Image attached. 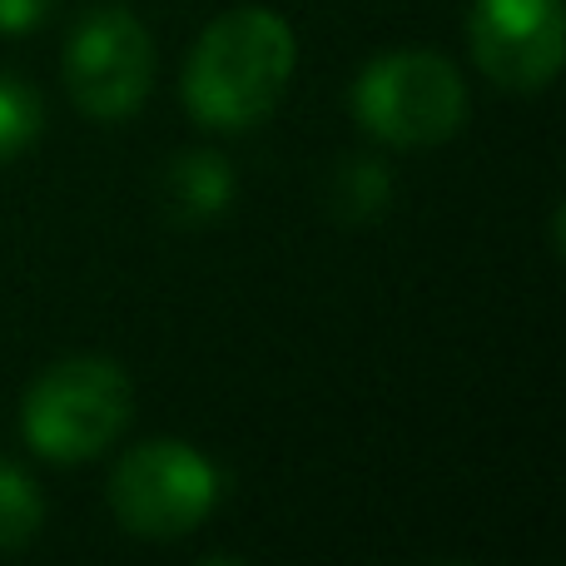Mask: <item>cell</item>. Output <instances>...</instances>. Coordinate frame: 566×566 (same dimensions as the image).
Here are the masks:
<instances>
[{"instance_id":"1","label":"cell","mask_w":566,"mask_h":566,"mask_svg":"<svg viewBox=\"0 0 566 566\" xmlns=\"http://www.w3.org/2000/svg\"><path fill=\"white\" fill-rule=\"evenodd\" d=\"M298 65L289 20L264 6L224 10L195 40L185 65V105L209 129H249L274 115Z\"/></svg>"},{"instance_id":"2","label":"cell","mask_w":566,"mask_h":566,"mask_svg":"<svg viewBox=\"0 0 566 566\" xmlns=\"http://www.w3.org/2000/svg\"><path fill=\"white\" fill-rule=\"evenodd\" d=\"M135 418V388L109 358H65L30 382L20 402L25 442L50 462H90Z\"/></svg>"},{"instance_id":"3","label":"cell","mask_w":566,"mask_h":566,"mask_svg":"<svg viewBox=\"0 0 566 566\" xmlns=\"http://www.w3.org/2000/svg\"><path fill=\"white\" fill-rule=\"evenodd\" d=\"M353 115L382 145L428 149L462 129L468 85L438 50H388L353 80Z\"/></svg>"},{"instance_id":"4","label":"cell","mask_w":566,"mask_h":566,"mask_svg":"<svg viewBox=\"0 0 566 566\" xmlns=\"http://www.w3.org/2000/svg\"><path fill=\"white\" fill-rule=\"evenodd\" d=\"M109 507L119 527L145 542L189 537L219 507V468L189 442H145L119 458L109 478Z\"/></svg>"},{"instance_id":"5","label":"cell","mask_w":566,"mask_h":566,"mask_svg":"<svg viewBox=\"0 0 566 566\" xmlns=\"http://www.w3.org/2000/svg\"><path fill=\"white\" fill-rule=\"evenodd\" d=\"M155 85V40L129 10H95L65 45V90L90 119H125Z\"/></svg>"},{"instance_id":"6","label":"cell","mask_w":566,"mask_h":566,"mask_svg":"<svg viewBox=\"0 0 566 566\" xmlns=\"http://www.w3.org/2000/svg\"><path fill=\"white\" fill-rule=\"evenodd\" d=\"M472 55L482 75L502 90L552 85L566 55L562 0H478L472 10Z\"/></svg>"},{"instance_id":"7","label":"cell","mask_w":566,"mask_h":566,"mask_svg":"<svg viewBox=\"0 0 566 566\" xmlns=\"http://www.w3.org/2000/svg\"><path fill=\"white\" fill-rule=\"evenodd\" d=\"M165 199L175 209V219H185V224L219 219L229 209V199H234V175H229L224 155H209V149L179 155L165 175Z\"/></svg>"},{"instance_id":"8","label":"cell","mask_w":566,"mask_h":566,"mask_svg":"<svg viewBox=\"0 0 566 566\" xmlns=\"http://www.w3.org/2000/svg\"><path fill=\"white\" fill-rule=\"evenodd\" d=\"M45 522V502H40L30 472L15 462H0V552H20Z\"/></svg>"},{"instance_id":"9","label":"cell","mask_w":566,"mask_h":566,"mask_svg":"<svg viewBox=\"0 0 566 566\" xmlns=\"http://www.w3.org/2000/svg\"><path fill=\"white\" fill-rule=\"evenodd\" d=\"M333 199H338L343 219H378L388 209V169L378 159H353V165H343Z\"/></svg>"},{"instance_id":"10","label":"cell","mask_w":566,"mask_h":566,"mask_svg":"<svg viewBox=\"0 0 566 566\" xmlns=\"http://www.w3.org/2000/svg\"><path fill=\"white\" fill-rule=\"evenodd\" d=\"M40 135V99L25 80L0 75V165Z\"/></svg>"},{"instance_id":"11","label":"cell","mask_w":566,"mask_h":566,"mask_svg":"<svg viewBox=\"0 0 566 566\" xmlns=\"http://www.w3.org/2000/svg\"><path fill=\"white\" fill-rule=\"evenodd\" d=\"M50 6H55V0H0V30H6V35H20V30L40 25Z\"/></svg>"}]
</instances>
